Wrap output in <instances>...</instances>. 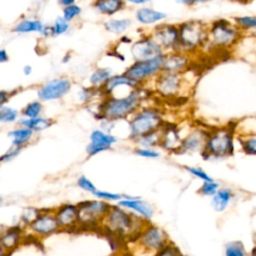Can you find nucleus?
I'll return each mask as SVG.
<instances>
[{
  "mask_svg": "<svg viewBox=\"0 0 256 256\" xmlns=\"http://www.w3.org/2000/svg\"><path fill=\"white\" fill-rule=\"evenodd\" d=\"M147 222L148 221H145L138 215L117 204L111 205L108 213L101 223L100 228L114 237L130 238L134 240Z\"/></svg>",
  "mask_w": 256,
  "mask_h": 256,
  "instance_id": "f257e3e1",
  "label": "nucleus"
},
{
  "mask_svg": "<svg viewBox=\"0 0 256 256\" xmlns=\"http://www.w3.org/2000/svg\"><path fill=\"white\" fill-rule=\"evenodd\" d=\"M145 94L141 87H137L123 96H106L100 104V116L113 121L131 117L141 108Z\"/></svg>",
  "mask_w": 256,
  "mask_h": 256,
  "instance_id": "f03ea898",
  "label": "nucleus"
},
{
  "mask_svg": "<svg viewBox=\"0 0 256 256\" xmlns=\"http://www.w3.org/2000/svg\"><path fill=\"white\" fill-rule=\"evenodd\" d=\"M244 34L232 20L220 18L209 23L208 40L204 48L210 52H229L233 50Z\"/></svg>",
  "mask_w": 256,
  "mask_h": 256,
  "instance_id": "7ed1b4c3",
  "label": "nucleus"
},
{
  "mask_svg": "<svg viewBox=\"0 0 256 256\" xmlns=\"http://www.w3.org/2000/svg\"><path fill=\"white\" fill-rule=\"evenodd\" d=\"M235 138V124H227L209 129L208 137L201 156L208 160L221 159L233 155Z\"/></svg>",
  "mask_w": 256,
  "mask_h": 256,
  "instance_id": "20e7f679",
  "label": "nucleus"
},
{
  "mask_svg": "<svg viewBox=\"0 0 256 256\" xmlns=\"http://www.w3.org/2000/svg\"><path fill=\"white\" fill-rule=\"evenodd\" d=\"M208 27L209 23L197 19L179 23V43L176 51L192 56L202 52L208 40Z\"/></svg>",
  "mask_w": 256,
  "mask_h": 256,
  "instance_id": "39448f33",
  "label": "nucleus"
},
{
  "mask_svg": "<svg viewBox=\"0 0 256 256\" xmlns=\"http://www.w3.org/2000/svg\"><path fill=\"white\" fill-rule=\"evenodd\" d=\"M165 123L163 111L159 107H141L130 117L129 137L135 141L148 133L160 130Z\"/></svg>",
  "mask_w": 256,
  "mask_h": 256,
  "instance_id": "423d86ee",
  "label": "nucleus"
},
{
  "mask_svg": "<svg viewBox=\"0 0 256 256\" xmlns=\"http://www.w3.org/2000/svg\"><path fill=\"white\" fill-rule=\"evenodd\" d=\"M138 251L143 255L154 256L158 251L170 243L166 232L160 227L147 222L139 235L133 240Z\"/></svg>",
  "mask_w": 256,
  "mask_h": 256,
  "instance_id": "0eeeda50",
  "label": "nucleus"
},
{
  "mask_svg": "<svg viewBox=\"0 0 256 256\" xmlns=\"http://www.w3.org/2000/svg\"><path fill=\"white\" fill-rule=\"evenodd\" d=\"M78 222L81 229H95L101 227V223L108 213L111 204L103 200H84L77 204Z\"/></svg>",
  "mask_w": 256,
  "mask_h": 256,
  "instance_id": "6e6552de",
  "label": "nucleus"
},
{
  "mask_svg": "<svg viewBox=\"0 0 256 256\" xmlns=\"http://www.w3.org/2000/svg\"><path fill=\"white\" fill-rule=\"evenodd\" d=\"M163 57L159 56L149 60L134 61L124 72L139 87L150 80H154L162 72Z\"/></svg>",
  "mask_w": 256,
  "mask_h": 256,
  "instance_id": "1a4fd4ad",
  "label": "nucleus"
},
{
  "mask_svg": "<svg viewBox=\"0 0 256 256\" xmlns=\"http://www.w3.org/2000/svg\"><path fill=\"white\" fill-rule=\"evenodd\" d=\"M184 88V74L161 72L154 79V91L165 99H175L179 97Z\"/></svg>",
  "mask_w": 256,
  "mask_h": 256,
  "instance_id": "9d476101",
  "label": "nucleus"
},
{
  "mask_svg": "<svg viewBox=\"0 0 256 256\" xmlns=\"http://www.w3.org/2000/svg\"><path fill=\"white\" fill-rule=\"evenodd\" d=\"M29 236L43 239L60 231L53 209H40L37 217L26 226Z\"/></svg>",
  "mask_w": 256,
  "mask_h": 256,
  "instance_id": "9b49d317",
  "label": "nucleus"
},
{
  "mask_svg": "<svg viewBox=\"0 0 256 256\" xmlns=\"http://www.w3.org/2000/svg\"><path fill=\"white\" fill-rule=\"evenodd\" d=\"M72 88V82L66 77L54 78L37 89V97L41 102L58 100L67 95Z\"/></svg>",
  "mask_w": 256,
  "mask_h": 256,
  "instance_id": "f8f14e48",
  "label": "nucleus"
},
{
  "mask_svg": "<svg viewBox=\"0 0 256 256\" xmlns=\"http://www.w3.org/2000/svg\"><path fill=\"white\" fill-rule=\"evenodd\" d=\"M150 34L165 53L177 50L179 43L178 24L160 23L153 28Z\"/></svg>",
  "mask_w": 256,
  "mask_h": 256,
  "instance_id": "ddd939ff",
  "label": "nucleus"
},
{
  "mask_svg": "<svg viewBox=\"0 0 256 256\" xmlns=\"http://www.w3.org/2000/svg\"><path fill=\"white\" fill-rule=\"evenodd\" d=\"M131 54L134 61L149 60L165 54L151 34L143 35L131 45Z\"/></svg>",
  "mask_w": 256,
  "mask_h": 256,
  "instance_id": "4468645a",
  "label": "nucleus"
},
{
  "mask_svg": "<svg viewBox=\"0 0 256 256\" xmlns=\"http://www.w3.org/2000/svg\"><path fill=\"white\" fill-rule=\"evenodd\" d=\"M209 128L197 125L192 127L183 137L181 146L177 154H192L202 153L208 137Z\"/></svg>",
  "mask_w": 256,
  "mask_h": 256,
  "instance_id": "2eb2a0df",
  "label": "nucleus"
},
{
  "mask_svg": "<svg viewBox=\"0 0 256 256\" xmlns=\"http://www.w3.org/2000/svg\"><path fill=\"white\" fill-rule=\"evenodd\" d=\"M192 55L180 51H171L164 54L162 72L185 74L192 66Z\"/></svg>",
  "mask_w": 256,
  "mask_h": 256,
  "instance_id": "dca6fc26",
  "label": "nucleus"
},
{
  "mask_svg": "<svg viewBox=\"0 0 256 256\" xmlns=\"http://www.w3.org/2000/svg\"><path fill=\"white\" fill-rule=\"evenodd\" d=\"M115 143H117V138L114 135L103 129H94L90 133L86 153L89 157L95 156L101 152L110 150Z\"/></svg>",
  "mask_w": 256,
  "mask_h": 256,
  "instance_id": "f3484780",
  "label": "nucleus"
},
{
  "mask_svg": "<svg viewBox=\"0 0 256 256\" xmlns=\"http://www.w3.org/2000/svg\"><path fill=\"white\" fill-rule=\"evenodd\" d=\"M53 210L61 231H73L79 228L77 204L65 203Z\"/></svg>",
  "mask_w": 256,
  "mask_h": 256,
  "instance_id": "a211bd4d",
  "label": "nucleus"
},
{
  "mask_svg": "<svg viewBox=\"0 0 256 256\" xmlns=\"http://www.w3.org/2000/svg\"><path fill=\"white\" fill-rule=\"evenodd\" d=\"M182 139L181 129L177 124L165 123L161 128V142L159 147L169 153L177 154L181 146Z\"/></svg>",
  "mask_w": 256,
  "mask_h": 256,
  "instance_id": "6ab92c4d",
  "label": "nucleus"
},
{
  "mask_svg": "<svg viewBox=\"0 0 256 256\" xmlns=\"http://www.w3.org/2000/svg\"><path fill=\"white\" fill-rule=\"evenodd\" d=\"M117 204L122 208L138 215L145 221H149L154 215V208L148 202L137 196L123 194V198L117 202Z\"/></svg>",
  "mask_w": 256,
  "mask_h": 256,
  "instance_id": "aec40b11",
  "label": "nucleus"
},
{
  "mask_svg": "<svg viewBox=\"0 0 256 256\" xmlns=\"http://www.w3.org/2000/svg\"><path fill=\"white\" fill-rule=\"evenodd\" d=\"M25 239V232L21 227L14 226L0 232V244L9 253L19 248Z\"/></svg>",
  "mask_w": 256,
  "mask_h": 256,
  "instance_id": "412c9836",
  "label": "nucleus"
},
{
  "mask_svg": "<svg viewBox=\"0 0 256 256\" xmlns=\"http://www.w3.org/2000/svg\"><path fill=\"white\" fill-rule=\"evenodd\" d=\"M135 18L140 24L150 26L162 23L167 18V14L163 11L154 9L152 7L143 6L136 10Z\"/></svg>",
  "mask_w": 256,
  "mask_h": 256,
  "instance_id": "4be33fe9",
  "label": "nucleus"
},
{
  "mask_svg": "<svg viewBox=\"0 0 256 256\" xmlns=\"http://www.w3.org/2000/svg\"><path fill=\"white\" fill-rule=\"evenodd\" d=\"M139 87L136 83H134L128 76L123 74H115L112 75L109 80L105 83L101 91L106 96H111L114 94V92L120 88H126V89H135Z\"/></svg>",
  "mask_w": 256,
  "mask_h": 256,
  "instance_id": "5701e85b",
  "label": "nucleus"
},
{
  "mask_svg": "<svg viewBox=\"0 0 256 256\" xmlns=\"http://www.w3.org/2000/svg\"><path fill=\"white\" fill-rule=\"evenodd\" d=\"M125 6V0H95L93 2L94 9L105 16H113L123 10Z\"/></svg>",
  "mask_w": 256,
  "mask_h": 256,
  "instance_id": "b1692460",
  "label": "nucleus"
},
{
  "mask_svg": "<svg viewBox=\"0 0 256 256\" xmlns=\"http://www.w3.org/2000/svg\"><path fill=\"white\" fill-rule=\"evenodd\" d=\"M34 134L35 132L32 130L19 125L8 132V137L11 139V146L23 149L32 141Z\"/></svg>",
  "mask_w": 256,
  "mask_h": 256,
  "instance_id": "393cba45",
  "label": "nucleus"
},
{
  "mask_svg": "<svg viewBox=\"0 0 256 256\" xmlns=\"http://www.w3.org/2000/svg\"><path fill=\"white\" fill-rule=\"evenodd\" d=\"M45 24L40 19H21L12 29L14 33L17 34H28V33H39L43 34L45 29Z\"/></svg>",
  "mask_w": 256,
  "mask_h": 256,
  "instance_id": "a878e982",
  "label": "nucleus"
},
{
  "mask_svg": "<svg viewBox=\"0 0 256 256\" xmlns=\"http://www.w3.org/2000/svg\"><path fill=\"white\" fill-rule=\"evenodd\" d=\"M233 197L234 193L230 188H220L211 197V205L216 212H223L227 209Z\"/></svg>",
  "mask_w": 256,
  "mask_h": 256,
  "instance_id": "bb28decb",
  "label": "nucleus"
},
{
  "mask_svg": "<svg viewBox=\"0 0 256 256\" xmlns=\"http://www.w3.org/2000/svg\"><path fill=\"white\" fill-rule=\"evenodd\" d=\"M54 123V120L48 117L44 116H39L37 118H32V119H27V118H20L19 120V125L26 127L30 130H32L35 133H39L41 131H44L51 127Z\"/></svg>",
  "mask_w": 256,
  "mask_h": 256,
  "instance_id": "cd10ccee",
  "label": "nucleus"
},
{
  "mask_svg": "<svg viewBox=\"0 0 256 256\" xmlns=\"http://www.w3.org/2000/svg\"><path fill=\"white\" fill-rule=\"evenodd\" d=\"M112 75V69L110 67L96 68L89 76V82L91 84V87L101 90Z\"/></svg>",
  "mask_w": 256,
  "mask_h": 256,
  "instance_id": "c85d7f7f",
  "label": "nucleus"
},
{
  "mask_svg": "<svg viewBox=\"0 0 256 256\" xmlns=\"http://www.w3.org/2000/svg\"><path fill=\"white\" fill-rule=\"evenodd\" d=\"M232 21L245 35L256 34V15H240L233 17Z\"/></svg>",
  "mask_w": 256,
  "mask_h": 256,
  "instance_id": "c756f323",
  "label": "nucleus"
},
{
  "mask_svg": "<svg viewBox=\"0 0 256 256\" xmlns=\"http://www.w3.org/2000/svg\"><path fill=\"white\" fill-rule=\"evenodd\" d=\"M132 22L128 18L120 19H109L104 23V28L106 31L113 34H122L129 29Z\"/></svg>",
  "mask_w": 256,
  "mask_h": 256,
  "instance_id": "7c9ffc66",
  "label": "nucleus"
},
{
  "mask_svg": "<svg viewBox=\"0 0 256 256\" xmlns=\"http://www.w3.org/2000/svg\"><path fill=\"white\" fill-rule=\"evenodd\" d=\"M139 147L146 148H156L160 146L161 142V129L148 133L134 141Z\"/></svg>",
  "mask_w": 256,
  "mask_h": 256,
  "instance_id": "2f4dec72",
  "label": "nucleus"
},
{
  "mask_svg": "<svg viewBox=\"0 0 256 256\" xmlns=\"http://www.w3.org/2000/svg\"><path fill=\"white\" fill-rule=\"evenodd\" d=\"M43 104L40 100H34L29 103H27L20 111L21 118H27V119H32V118H37L41 116L43 112Z\"/></svg>",
  "mask_w": 256,
  "mask_h": 256,
  "instance_id": "473e14b6",
  "label": "nucleus"
},
{
  "mask_svg": "<svg viewBox=\"0 0 256 256\" xmlns=\"http://www.w3.org/2000/svg\"><path fill=\"white\" fill-rule=\"evenodd\" d=\"M241 150L246 155L256 156V134H243L238 136Z\"/></svg>",
  "mask_w": 256,
  "mask_h": 256,
  "instance_id": "72a5a7b5",
  "label": "nucleus"
},
{
  "mask_svg": "<svg viewBox=\"0 0 256 256\" xmlns=\"http://www.w3.org/2000/svg\"><path fill=\"white\" fill-rule=\"evenodd\" d=\"M225 256H248L246 249L241 241H230L224 247Z\"/></svg>",
  "mask_w": 256,
  "mask_h": 256,
  "instance_id": "f704fd0d",
  "label": "nucleus"
},
{
  "mask_svg": "<svg viewBox=\"0 0 256 256\" xmlns=\"http://www.w3.org/2000/svg\"><path fill=\"white\" fill-rule=\"evenodd\" d=\"M19 118V111L10 106L0 108V123H13Z\"/></svg>",
  "mask_w": 256,
  "mask_h": 256,
  "instance_id": "c9c22d12",
  "label": "nucleus"
},
{
  "mask_svg": "<svg viewBox=\"0 0 256 256\" xmlns=\"http://www.w3.org/2000/svg\"><path fill=\"white\" fill-rule=\"evenodd\" d=\"M51 27V33L52 36H60L63 34H66L70 29V22L66 21L62 16L57 17L55 21L53 22Z\"/></svg>",
  "mask_w": 256,
  "mask_h": 256,
  "instance_id": "e433bc0d",
  "label": "nucleus"
},
{
  "mask_svg": "<svg viewBox=\"0 0 256 256\" xmlns=\"http://www.w3.org/2000/svg\"><path fill=\"white\" fill-rule=\"evenodd\" d=\"M220 189V184L214 179L211 181H204L201 186L198 188L197 192L206 197H212Z\"/></svg>",
  "mask_w": 256,
  "mask_h": 256,
  "instance_id": "4c0bfd02",
  "label": "nucleus"
},
{
  "mask_svg": "<svg viewBox=\"0 0 256 256\" xmlns=\"http://www.w3.org/2000/svg\"><path fill=\"white\" fill-rule=\"evenodd\" d=\"M92 195H94L97 199L103 200L106 202H119L123 198V194L109 192V191L100 190V189H97Z\"/></svg>",
  "mask_w": 256,
  "mask_h": 256,
  "instance_id": "58836bf2",
  "label": "nucleus"
},
{
  "mask_svg": "<svg viewBox=\"0 0 256 256\" xmlns=\"http://www.w3.org/2000/svg\"><path fill=\"white\" fill-rule=\"evenodd\" d=\"M183 168L189 173L191 174L192 176L202 180L203 182L204 181H211L213 180V178L206 172L204 171L201 167H197V166H188V165H185L183 166Z\"/></svg>",
  "mask_w": 256,
  "mask_h": 256,
  "instance_id": "ea45409f",
  "label": "nucleus"
},
{
  "mask_svg": "<svg viewBox=\"0 0 256 256\" xmlns=\"http://www.w3.org/2000/svg\"><path fill=\"white\" fill-rule=\"evenodd\" d=\"M81 12H82L81 7L75 3V4H72V5H69V6H66V7L63 8L62 17L66 21L71 22L75 18H77L81 14Z\"/></svg>",
  "mask_w": 256,
  "mask_h": 256,
  "instance_id": "a19ab883",
  "label": "nucleus"
},
{
  "mask_svg": "<svg viewBox=\"0 0 256 256\" xmlns=\"http://www.w3.org/2000/svg\"><path fill=\"white\" fill-rule=\"evenodd\" d=\"M134 153L137 156H140L142 158H148V159H156L160 156V152L156 148H146V147H139V146H137L134 149Z\"/></svg>",
  "mask_w": 256,
  "mask_h": 256,
  "instance_id": "79ce46f5",
  "label": "nucleus"
},
{
  "mask_svg": "<svg viewBox=\"0 0 256 256\" xmlns=\"http://www.w3.org/2000/svg\"><path fill=\"white\" fill-rule=\"evenodd\" d=\"M77 186L80 189H82L88 193H91V194H93L97 190L95 184L89 178H87L85 175H81L78 177Z\"/></svg>",
  "mask_w": 256,
  "mask_h": 256,
  "instance_id": "37998d69",
  "label": "nucleus"
},
{
  "mask_svg": "<svg viewBox=\"0 0 256 256\" xmlns=\"http://www.w3.org/2000/svg\"><path fill=\"white\" fill-rule=\"evenodd\" d=\"M154 256H182V253L174 244L170 242L160 251H158Z\"/></svg>",
  "mask_w": 256,
  "mask_h": 256,
  "instance_id": "c03bdc74",
  "label": "nucleus"
},
{
  "mask_svg": "<svg viewBox=\"0 0 256 256\" xmlns=\"http://www.w3.org/2000/svg\"><path fill=\"white\" fill-rule=\"evenodd\" d=\"M21 151H22V148L11 146L8 150H6L3 154L0 155V163L9 162V161L15 159L21 153Z\"/></svg>",
  "mask_w": 256,
  "mask_h": 256,
  "instance_id": "a18cd8bd",
  "label": "nucleus"
},
{
  "mask_svg": "<svg viewBox=\"0 0 256 256\" xmlns=\"http://www.w3.org/2000/svg\"><path fill=\"white\" fill-rule=\"evenodd\" d=\"M98 89H95L93 87H89V88H82L81 90L78 91V98L81 102L83 103H89L94 94H95V91H97Z\"/></svg>",
  "mask_w": 256,
  "mask_h": 256,
  "instance_id": "49530a36",
  "label": "nucleus"
},
{
  "mask_svg": "<svg viewBox=\"0 0 256 256\" xmlns=\"http://www.w3.org/2000/svg\"><path fill=\"white\" fill-rule=\"evenodd\" d=\"M39 212H40V209H37V208H33V207H29V208H27L25 211H24V213H23V215H22V221L24 222V225L25 226H27L28 224H30L36 217H37V215L39 214Z\"/></svg>",
  "mask_w": 256,
  "mask_h": 256,
  "instance_id": "de8ad7c7",
  "label": "nucleus"
},
{
  "mask_svg": "<svg viewBox=\"0 0 256 256\" xmlns=\"http://www.w3.org/2000/svg\"><path fill=\"white\" fill-rule=\"evenodd\" d=\"M12 95H13V93H11L10 91L0 89V108L5 106L9 102Z\"/></svg>",
  "mask_w": 256,
  "mask_h": 256,
  "instance_id": "09e8293b",
  "label": "nucleus"
},
{
  "mask_svg": "<svg viewBox=\"0 0 256 256\" xmlns=\"http://www.w3.org/2000/svg\"><path fill=\"white\" fill-rule=\"evenodd\" d=\"M9 60V55L5 49H0V63H5Z\"/></svg>",
  "mask_w": 256,
  "mask_h": 256,
  "instance_id": "8fccbe9b",
  "label": "nucleus"
},
{
  "mask_svg": "<svg viewBox=\"0 0 256 256\" xmlns=\"http://www.w3.org/2000/svg\"><path fill=\"white\" fill-rule=\"evenodd\" d=\"M175 1L178 2V3H181V4L185 5V6H188V7L194 6V5L197 4L196 0H175Z\"/></svg>",
  "mask_w": 256,
  "mask_h": 256,
  "instance_id": "3c124183",
  "label": "nucleus"
},
{
  "mask_svg": "<svg viewBox=\"0 0 256 256\" xmlns=\"http://www.w3.org/2000/svg\"><path fill=\"white\" fill-rule=\"evenodd\" d=\"M126 3H130L133 5H144L148 2H150L151 0H125Z\"/></svg>",
  "mask_w": 256,
  "mask_h": 256,
  "instance_id": "603ef678",
  "label": "nucleus"
},
{
  "mask_svg": "<svg viewBox=\"0 0 256 256\" xmlns=\"http://www.w3.org/2000/svg\"><path fill=\"white\" fill-rule=\"evenodd\" d=\"M58 2H59V4L64 8V7H66V6L75 4L76 0H58Z\"/></svg>",
  "mask_w": 256,
  "mask_h": 256,
  "instance_id": "864d4df0",
  "label": "nucleus"
},
{
  "mask_svg": "<svg viewBox=\"0 0 256 256\" xmlns=\"http://www.w3.org/2000/svg\"><path fill=\"white\" fill-rule=\"evenodd\" d=\"M32 71H33V69H32V67H31V65H25V66L22 68V72H23V74L26 75V76L31 75V74H32Z\"/></svg>",
  "mask_w": 256,
  "mask_h": 256,
  "instance_id": "5fc2aeb1",
  "label": "nucleus"
},
{
  "mask_svg": "<svg viewBox=\"0 0 256 256\" xmlns=\"http://www.w3.org/2000/svg\"><path fill=\"white\" fill-rule=\"evenodd\" d=\"M0 256H8V252L0 244Z\"/></svg>",
  "mask_w": 256,
  "mask_h": 256,
  "instance_id": "6e6d98bb",
  "label": "nucleus"
},
{
  "mask_svg": "<svg viewBox=\"0 0 256 256\" xmlns=\"http://www.w3.org/2000/svg\"><path fill=\"white\" fill-rule=\"evenodd\" d=\"M250 256H256V244L252 247V249L250 251Z\"/></svg>",
  "mask_w": 256,
  "mask_h": 256,
  "instance_id": "4d7b16f0",
  "label": "nucleus"
},
{
  "mask_svg": "<svg viewBox=\"0 0 256 256\" xmlns=\"http://www.w3.org/2000/svg\"><path fill=\"white\" fill-rule=\"evenodd\" d=\"M234 2H238V3H241V4H246V3H249L251 0H232Z\"/></svg>",
  "mask_w": 256,
  "mask_h": 256,
  "instance_id": "13d9d810",
  "label": "nucleus"
},
{
  "mask_svg": "<svg viewBox=\"0 0 256 256\" xmlns=\"http://www.w3.org/2000/svg\"><path fill=\"white\" fill-rule=\"evenodd\" d=\"M208 0H196V3L197 4H201V3H205V2H207Z\"/></svg>",
  "mask_w": 256,
  "mask_h": 256,
  "instance_id": "bf43d9fd",
  "label": "nucleus"
},
{
  "mask_svg": "<svg viewBox=\"0 0 256 256\" xmlns=\"http://www.w3.org/2000/svg\"><path fill=\"white\" fill-rule=\"evenodd\" d=\"M2 202H3V199H2V197H1V196H0V205H1V204H2Z\"/></svg>",
  "mask_w": 256,
  "mask_h": 256,
  "instance_id": "052dcab7",
  "label": "nucleus"
}]
</instances>
